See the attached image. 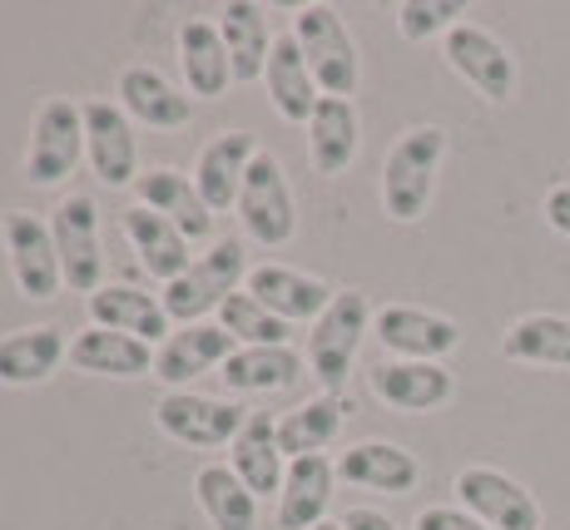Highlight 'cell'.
Returning a JSON list of instances; mask_svg holds the SVG:
<instances>
[{
  "label": "cell",
  "mask_w": 570,
  "mask_h": 530,
  "mask_svg": "<svg viewBox=\"0 0 570 530\" xmlns=\"http://www.w3.org/2000/svg\"><path fill=\"white\" fill-rule=\"evenodd\" d=\"M70 362L90 377H145L155 372V352L149 342L129 337V333H109V327H85V333L70 337Z\"/></svg>",
  "instance_id": "27"
},
{
  "label": "cell",
  "mask_w": 570,
  "mask_h": 530,
  "mask_svg": "<svg viewBox=\"0 0 570 530\" xmlns=\"http://www.w3.org/2000/svg\"><path fill=\"white\" fill-rule=\"evenodd\" d=\"M0 243H6V258H10V278H16V288L26 297L50 303L65 288L60 253H55V234L46 218L26 214V208H6L0 214Z\"/></svg>",
  "instance_id": "7"
},
{
  "label": "cell",
  "mask_w": 570,
  "mask_h": 530,
  "mask_svg": "<svg viewBox=\"0 0 570 530\" xmlns=\"http://www.w3.org/2000/svg\"><path fill=\"white\" fill-rule=\"evenodd\" d=\"M412 530H487V526H481L471 511H462V506H426V511L412 521Z\"/></svg>",
  "instance_id": "37"
},
{
  "label": "cell",
  "mask_w": 570,
  "mask_h": 530,
  "mask_svg": "<svg viewBox=\"0 0 570 530\" xmlns=\"http://www.w3.org/2000/svg\"><path fill=\"white\" fill-rule=\"evenodd\" d=\"M367 327H372V303H367V293H357V288L337 293L333 303H327V313L313 323L308 367H313V377L323 382V396H343L347 372H353Z\"/></svg>",
  "instance_id": "4"
},
{
  "label": "cell",
  "mask_w": 570,
  "mask_h": 530,
  "mask_svg": "<svg viewBox=\"0 0 570 530\" xmlns=\"http://www.w3.org/2000/svg\"><path fill=\"white\" fill-rule=\"evenodd\" d=\"M343 530H397V526H392L382 511H367V506H357V511L343 516Z\"/></svg>",
  "instance_id": "39"
},
{
  "label": "cell",
  "mask_w": 570,
  "mask_h": 530,
  "mask_svg": "<svg viewBox=\"0 0 570 530\" xmlns=\"http://www.w3.org/2000/svg\"><path fill=\"white\" fill-rule=\"evenodd\" d=\"M85 159H90L95 179L109 189H129L139 184V145H135V119L109 99H85Z\"/></svg>",
  "instance_id": "12"
},
{
  "label": "cell",
  "mask_w": 570,
  "mask_h": 530,
  "mask_svg": "<svg viewBox=\"0 0 570 530\" xmlns=\"http://www.w3.org/2000/svg\"><path fill=\"white\" fill-rule=\"evenodd\" d=\"M501 357L531 367L570 372V317L566 313H525L501 333Z\"/></svg>",
  "instance_id": "32"
},
{
  "label": "cell",
  "mask_w": 570,
  "mask_h": 530,
  "mask_svg": "<svg viewBox=\"0 0 570 530\" xmlns=\"http://www.w3.org/2000/svg\"><path fill=\"white\" fill-rule=\"evenodd\" d=\"M55 253L70 293H100L105 288V253H100V208L90 194H70L50 218Z\"/></svg>",
  "instance_id": "9"
},
{
  "label": "cell",
  "mask_w": 570,
  "mask_h": 530,
  "mask_svg": "<svg viewBox=\"0 0 570 530\" xmlns=\"http://www.w3.org/2000/svg\"><path fill=\"white\" fill-rule=\"evenodd\" d=\"M337 477L347 485H363V491H382V495H407L422 481V461L412 457L397 441H357L343 451L337 461Z\"/></svg>",
  "instance_id": "19"
},
{
  "label": "cell",
  "mask_w": 570,
  "mask_h": 530,
  "mask_svg": "<svg viewBox=\"0 0 570 530\" xmlns=\"http://www.w3.org/2000/svg\"><path fill=\"white\" fill-rule=\"evenodd\" d=\"M337 467L327 457H298L288 461V477L278 491V530H317L333 506Z\"/></svg>",
  "instance_id": "21"
},
{
  "label": "cell",
  "mask_w": 570,
  "mask_h": 530,
  "mask_svg": "<svg viewBox=\"0 0 570 530\" xmlns=\"http://www.w3.org/2000/svg\"><path fill=\"white\" fill-rule=\"evenodd\" d=\"M135 194H139V204H145L149 214L169 218V224L179 228L189 243L214 238V208L204 204V194L194 189L189 174H179V169H149V174H139Z\"/></svg>",
  "instance_id": "18"
},
{
  "label": "cell",
  "mask_w": 570,
  "mask_h": 530,
  "mask_svg": "<svg viewBox=\"0 0 570 530\" xmlns=\"http://www.w3.org/2000/svg\"><path fill=\"white\" fill-rule=\"evenodd\" d=\"M462 16L466 6H456V0H407V6H397V30L407 40H446V30L462 26Z\"/></svg>",
  "instance_id": "36"
},
{
  "label": "cell",
  "mask_w": 570,
  "mask_h": 530,
  "mask_svg": "<svg viewBox=\"0 0 570 530\" xmlns=\"http://www.w3.org/2000/svg\"><path fill=\"white\" fill-rule=\"evenodd\" d=\"M372 333L397 362H442L446 352H456L462 327L442 313H426L412 303H387L372 313Z\"/></svg>",
  "instance_id": "13"
},
{
  "label": "cell",
  "mask_w": 570,
  "mask_h": 530,
  "mask_svg": "<svg viewBox=\"0 0 570 530\" xmlns=\"http://www.w3.org/2000/svg\"><path fill=\"white\" fill-rule=\"evenodd\" d=\"M258 159V139L244 135V129H228V135L208 139L199 164H194V189L204 194V204L214 214L224 208H238V194H244V179H248V164Z\"/></svg>",
  "instance_id": "16"
},
{
  "label": "cell",
  "mask_w": 570,
  "mask_h": 530,
  "mask_svg": "<svg viewBox=\"0 0 570 530\" xmlns=\"http://www.w3.org/2000/svg\"><path fill=\"white\" fill-rule=\"evenodd\" d=\"M248 422V406L218 402L199 392H164L155 406V426L179 446H228Z\"/></svg>",
  "instance_id": "11"
},
{
  "label": "cell",
  "mask_w": 570,
  "mask_h": 530,
  "mask_svg": "<svg viewBox=\"0 0 570 530\" xmlns=\"http://www.w3.org/2000/svg\"><path fill=\"white\" fill-rule=\"evenodd\" d=\"M442 60L452 65L456 75L476 90L487 105H507L511 95H517V55L501 46L497 36H491L487 26H476V20H462V26L446 30L442 40Z\"/></svg>",
  "instance_id": "8"
},
{
  "label": "cell",
  "mask_w": 570,
  "mask_h": 530,
  "mask_svg": "<svg viewBox=\"0 0 570 530\" xmlns=\"http://www.w3.org/2000/svg\"><path fill=\"white\" fill-rule=\"evenodd\" d=\"M367 386L382 406L392 412H407V416H422V412H436V406L452 402L456 382L442 362H377L367 372Z\"/></svg>",
  "instance_id": "15"
},
{
  "label": "cell",
  "mask_w": 570,
  "mask_h": 530,
  "mask_svg": "<svg viewBox=\"0 0 570 530\" xmlns=\"http://www.w3.org/2000/svg\"><path fill=\"white\" fill-rule=\"evenodd\" d=\"M238 218H244V234L263 243V248H283L298 234V204H293L288 174H283L278 154L258 149V159L248 164L244 194H238Z\"/></svg>",
  "instance_id": "6"
},
{
  "label": "cell",
  "mask_w": 570,
  "mask_h": 530,
  "mask_svg": "<svg viewBox=\"0 0 570 530\" xmlns=\"http://www.w3.org/2000/svg\"><path fill=\"white\" fill-rule=\"evenodd\" d=\"M337 432H343V402L337 396H313V402L278 416V446L288 461L323 457V446H333Z\"/></svg>",
  "instance_id": "34"
},
{
  "label": "cell",
  "mask_w": 570,
  "mask_h": 530,
  "mask_svg": "<svg viewBox=\"0 0 570 530\" xmlns=\"http://www.w3.org/2000/svg\"><path fill=\"white\" fill-rule=\"evenodd\" d=\"M238 283H248L244 243L218 238V243H208V253L194 258V268L184 273V278H174L169 288L159 293V303H164V313H169V323L189 327V323H204V313H218V307L238 293Z\"/></svg>",
  "instance_id": "2"
},
{
  "label": "cell",
  "mask_w": 570,
  "mask_h": 530,
  "mask_svg": "<svg viewBox=\"0 0 570 530\" xmlns=\"http://www.w3.org/2000/svg\"><path fill=\"white\" fill-rule=\"evenodd\" d=\"M263 85H268V99L273 109H278L288 125H308L313 109H317V80L308 70V60H303L298 40L288 36H273V55H268V70H263Z\"/></svg>",
  "instance_id": "26"
},
{
  "label": "cell",
  "mask_w": 570,
  "mask_h": 530,
  "mask_svg": "<svg viewBox=\"0 0 570 530\" xmlns=\"http://www.w3.org/2000/svg\"><path fill=\"white\" fill-rule=\"evenodd\" d=\"M293 40H298L303 60H308L317 90L333 99L357 95L363 55H357V40L347 36V20L337 16L333 6H303L298 16H293Z\"/></svg>",
  "instance_id": "3"
},
{
  "label": "cell",
  "mask_w": 570,
  "mask_h": 530,
  "mask_svg": "<svg viewBox=\"0 0 570 530\" xmlns=\"http://www.w3.org/2000/svg\"><path fill=\"white\" fill-rule=\"evenodd\" d=\"M125 238L135 243V253H139V263H145V273L149 278H159L164 288H169L174 278H184V273L194 268V243L179 234V228L169 224V218H159V214H149L145 204H135V208H125Z\"/></svg>",
  "instance_id": "23"
},
{
  "label": "cell",
  "mask_w": 570,
  "mask_h": 530,
  "mask_svg": "<svg viewBox=\"0 0 570 530\" xmlns=\"http://www.w3.org/2000/svg\"><path fill=\"white\" fill-rule=\"evenodd\" d=\"M317 530H343V521H323V526H317Z\"/></svg>",
  "instance_id": "40"
},
{
  "label": "cell",
  "mask_w": 570,
  "mask_h": 530,
  "mask_svg": "<svg viewBox=\"0 0 570 530\" xmlns=\"http://www.w3.org/2000/svg\"><path fill=\"white\" fill-rule=\"evenodd\" d=\"M194 495H199L214 530H258V495L224 461H208L194 471Z\"/></svg>",
  "instance_id": "30"
},
{
  "label": "cell",
  "mask_w": 570,
  "mask_h": 530,
  "mask_svg": "<svg viewBox=\"0 0 570 530\" xmlns=\"http://www.w3.org/2000/svg\"><path fill=\"white\" fill-rule=\"evenodd\" d=\"M541 214H546V224H551L556 234L570 238V184H556V189L541 198Z\"/></svg>",
  "instance_id": "38"
},
{
  "label": "cell",
  "mask_w": 570,
  "mask_h": 530,
  "mask_svg": "<svg viewBox=\"0 0 570 530\" xmlns=\"http://www.w3.org/2000/svg\"><path fill=\"white\" fill-rule=\"evenodd\" d=\"M70 342L55 323L20 327V333L0 337V386H40L55 377V367L65 362Z\"/></svg>",
  "instance_id": "24"
},
{
  "label": "cell",
  "mask_w": 570,
  "mask_h": 530,
  "mask_svg": "<svg viewBox=\"0 0 570 530\" xmlns=\"http://www.w3.org/2000/svg\"><path fill=\"white\" fill-rule=\"evenodd\" d=\"M303 372V357L293 347H234V357L218 367L228 392L254 396V392H283Z\"/></svg>",
  "instance_id": "33"
},
{
  "label": "cell",
  "mask_w": 570,
  "mask_h": 530,
  "mask_svg": "<svg viewBox=\"0 0 570 530\" xmlns=\"http://www.w3.org/2000/svg\"><path fill=\"white\" fill-rule=\"evenodd\" d=\"M244 293H254L273 317H283V323H308V317L317 323V317L327 313V303L337 297L323 278H308V273H298V268H278V263L248 268Z\"/></svg>",
  "instance_id": "17"
},
{
  "label": "cell",
  "mask_w": 570,
  "mask_h": 530,
  "mask_svg": "<svg viewBox=\"0 0 570 530\" xmlns=\"http://www.w3.org/2000/svg\"><path fill=\"white\" fill-rule=\"evenodd\" d=\"M228 467L254 495H278L283 477H288V457L278 446V422L268 412H248L244 432L228 441Z\"/></svg>",
  "instance_id": "20"
},
{
  "label": "cell",
  "mask_w": 570,
  "mask_h": 530,
  "mask_svg": "<svg viewBox=\"0 0 570 530\" xmlns=\"http://www.w3.org/2000/svg\"><path fill=\"white\" fill-rule=\"evenodd\" d=\"M446 159V129L442 125H412L382 159V208L392 224H416L432 208L436 174Z\"/></svg>",
  "instance_id": "1"
},
{
  "label": "cell",
  "mask_w": 570,
  "mask_h": 530,
  "mask_svg": "<svg viewBox=\"0 0 570 530\" xmlns=\"http://www.w3.org/2000/svg\"><path fill=\"white\" fill-rule=\"evenodd\" d=\"M119 109H125L135 125H149V129H179V125H189V115H194L189 95L174 90L155 65H129V70L119 75Z\"/></svg>",
  "instance_id": "25"
},
{
  "label": "cell",
  "mask_w": 570,
  "mask_h": 530,
  "mask_svg": "<svg viewBox=\"0 0 570 530\" xmlns=\"http://www.w3.org/2000/svg\"><path fill=\"white\" fill-rule=\"evenodd\" d=\"M308 149H313L317 174H343L357 159V149H363V119H357L353 99H333V95L317 99V109L308 119Z\"/></svg>",
  "instance_id": "28"
},
{
  "label": "cell",
  "mask_w": 570,
  "mask_h": 530,
  "mask_svg": "<svg viewBox=\"0 0 570 530\" xmlns=\"http://www.w3.org/2000/svg\"><path fill=\"white\" fill-rule=\"evenodd\" d=\"M462 511H471L487 530H541V506L517 477L497 467H466L452 481Z\"/></svg>",
  "instance_id": "10"
},
{
  "label": "cell",
  "mask_w": 570,
  "mask_h": 530,
  "mask_svg": "<svg viewBox=\"0 0 570 530\" xmlns=\"http://www.w3.org/2000/svg\"><path fill=\"white\" fill-rule=\"evenodd\" d=\"M228 357H234V337H228L224 327L218 323H189V327H174V333L159 342L155 377L169 386V392H189L194 377L224 367Z\"/></svg>",
  "instance_id": "14"
},
{
  "label": "cell",
  "mask_w": 570,
  "mask_h": 530,
  "mask_svg": "<svg viewBox=\"0 0 570 530\" xmlns=\"http://www.w3.org/2000/svg\"><path fill=\"white\" fill-rule=\"evenodd\" d=\"M85 159V109L70 99H46L30 125V149H26V179L36 189H60Z\"/></svg>",
  "instance_id": "5"
},
{
  "label": "cell",
  "mask_w": 570,
  "mask_h": 530,
  "mask_svg": "<svg viewBox=\"0 0 570 530\" xmlns=\"http://www.w3.org/2000/svg\"><path fill=\"white\" fill-rule=\"evenodd\" d=\"M90 323L109 327V333H129L139 342H164L174 333L164 303L155 293L135 288V283H105V288L90 297Z\"/></svg>",
  "instance_id": "22"
},
{
  "label": "cell",
  "mask_w": 570,
  "mask_h": 530,
  "mask_svg": "<svg viewBox=\"0 0 570 530\" xmlns=\"http://www.w3.org/2000/svg\"><path fill=\"white\" fill-rule=\"evenodd\" d=\"M218 327H224L234 342H244V347H288V337H293V323L273 317L254 293L228 297V303L218 307Z\"/></svg>",
  "instance_id": "35"
},
{
  "label": "cell",
  "mask_w": 570,
  "mask_h": 530,
  "mask_svg": "<svg viewBox=\"0 0 570 530\" xmlns=\"http://www.w3.org/2000/svg\"><path fill=\"white\" fill-rule=\"evenodd\" d=\"M179 70L194 99H218L234 85V65H228V46L218 36L214 20H189L179 30Z\"/></svg>",
  "instance_id": "29"
},
{
  "label": "cell",
  "mask_w": 570,
  "mask_h": 530,
  "mask_svg": "<svg viewBox=\"0 0 570 530\" xmlns=\"http://www.w3.org/2000/svg\"><path fill=\"white\" fill-rule=\"evenodd\" d=\"M218 36L228 46V65H234V80L238 85H254L268 70V55H273V36H268V16L254 0H234L218 20Z\"/></svg>",
  "instance_id": "31"
}]
</instances>
